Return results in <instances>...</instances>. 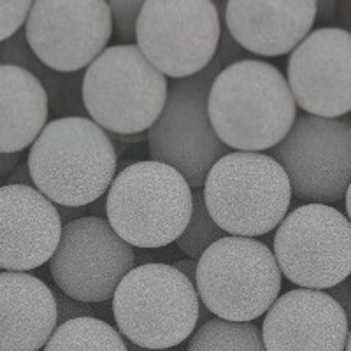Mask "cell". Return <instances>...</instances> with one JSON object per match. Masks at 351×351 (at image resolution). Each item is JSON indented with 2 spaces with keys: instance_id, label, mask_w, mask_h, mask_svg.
Instances as JSON below:
<instances>
[{
  "instance_id": "4",
  "label": "cell",
  "mask_w": 351,
  "mask_h": 351,
  "mask_svg": "<svg viewBox=\"0 0 351 351\" xmlns=\"http://www.w3.org/2000/svg\"><path fill=\"white\" fill-rule=\"evenodd\" d=\"M112 318L128 343L171 350L190 339L200 318L195 285L169 263H141L112 295Z\"/></svg>"
},
{
  "instance_id": "6",
  "label": "cell",
  "mask_w": 351,
  "mask_h": 351,
  "mask_svg": "<svg viewBox=\"0 0 351 351\" xmlns=\"http://www.w3.org/2000/svg\"><path fill=\"white\" fill-rule=\"evenodd\" d=\"M283 274L267 244L225 236L197 260L199 300L219 319L250 324L280 297Z\"/></svg>"
},
{
  "instance_id": "33",
  "label": "cell",
  "mask_w": 351,
  "mask_h": 351,
  "mask_svg": "<svg viewBox=\"0 0 351 351\" xmlns=\"http://www.w3.org/2000/svg\"><path fill=\"white\" fill-rule=\"evenodd\" d=\"M344 204H346V218L350 219L351 223V183L346 190V195H344Z\"/></svg>"
},
{
  "instance_id": "22",
  "label": "cell",
  "mask_w": 351,
  "mask_h": 351,
  "mask_svg": "<svg viewBox=\"0 0 351 351\" xmlns=\"http://www.w3.org/2000/svg\"><path fill=\"white\" fill-rule=\"evenodd\" d=\"M186 351H265V346L256 325L213 318L193 332Z\"/></svg>"
},
{
  "instance_id": "8",
  "label": "cell",
  "mask_w": 351,
  "mask_h": 351,
  "mask_svg": "<svg viewBox=\"0 0 351 351\" xmlns=\"http://www.w3.org/2000/svg\"><path fill=\"white\" fill-rule=\"evenodd\" d=\"M219 71L221 65L215 58L197 76L171 84L164 111L146 134L152 160L171 165L195 190L202 188L213 165L230 153L213 130L208 114L209 88Z\"/></svg>"
},
{
  "instance_id": "19",
  "label": "cell",
  "mask_w": 351,
  "mask_h": 351,
  "mask_svg": "<svg viewBox=\"0 0 351 351\" xmlns=\"http://www.w3.org/2000/svg\"><path fill=\"white\" fill-rule=\"evenodd\" d=\"M46 90L34 74L0 65V153H21L48 125Z\"/></svg>"
},
{
  "instance_id": "14",
  "label": "cell",
  "mask_w": 351,
  "mask_h": 351,
  "mask_svg": "<svg viewBox=\"0 0 351 351\" xmlns=\"http://www.w3.org/2000/svg\"><path fill=\"white\" fill-rule=\"evenodd\" d=\"M287 81L295 104L309 116L335 120L351 112V32L313 30L288 56Z\"/></svg>"
},
{
  "instance_id": "12",
  "label": "cell",
  "mask_w": 351,
  "mask_h": 351,
  "mask_svg": "<svg viewBox=\"0 0 351 351\" xmlns=\"http://www.w3.org/2000/svg\"><path fill=\"white\" fill-rule=\"evenodd\" d=\"M136 267V247L125 243L102 216H84L62 228L49 272L62 293L84 304L112 299Z\"/></svg>"
},
{
  "instance_id": "27",
  "label": "cell",
  "mask_w": 351,
  "mask_h": 351,
  "mask_svg": "<svg viewBox=\"0 0 351 351\" xmlns=\"http://www.w3.org/2000/svg\"><path fill=\"white\" fill-rule=\"evenodd\" d=\"M215 58L219 62L221 69H225L228 65L237 64V62L250 60V53L241 48L239 44L232 39L230 34L227 32V28L221 27V37H219L218 51H216Z\"/></svg>"
},
{
  "instance_id": "21",
  "label": "cell",
  "mask_w": 351,
  "mask_h": 351,
  "mask_svg": "<svg viewBox=\"0 0 351 351\" xmlns=\"http://www.w3.org/2000/svg\"><path fill=\"white\" fill-rule=\"evenodd\" d=\"M44 351H128L127 343L114 327L100 318L83 316L60 324Z\"/></svg>"
},
{
  "instance_id": "26",
  "label": "cell",
  "mask_w": 351,
  "mask_h": 351,
  "mask_svg": "<svg viewBox=\"0 0 351 351\" xmlns=\"http://www.w3.org/2000/svg\"><path fill=\"white\" fill-rule=\"evenodd\" d=\"M53 295L56 300V311H58V325L65 324V322H71V319L83 318V316H93L97 318V315H100V309H95L93 304H84L80 300H74L71 297H67L65 293H62L60 290H53Z\"/></svg>"
},
{
  "instance_id": "15",
  "label": "cell",
  "mask_w": 351,
  "mask_h": 351,
  "mask_svg": "<svg viewBox=\"0 0 351 351\" xmlns=\"http://www.w3.org/2000/svg\"><path fill=\"white\" fill-rule=\"evenodd\" d=\"M350 325L327 291L295 288L280 295L265 313V351H344Z\"/></svg>"
},
{
  "instance_id": "7",
  "label": "cell",
  "mask_w": 351,
  "mask_h": 351,
  "mask_svg": "<svg viewBox=\"0 0 351 351\" xmlns=\"http://www.w3.org/2000/svg\"><path fill=\"white\" fill-rule=\"evenodd\" d=\"M169 83L136 44L106 49L84 71L83 104L102 130L139 136L153 127L167 100Z\"/></svg>"
},
{
  "instance_id": "3",
  "label": "cell",
  "mask_w": 351,
  "mask_h": 351,
  "mask_svg": "<svg viewBox=\"0 0 351 351\" xmlns=\"http://www.w3.org/2000/svg\"><path fill=\"white\" fill-rule=\"evenodd\" d=\"M192 209L188 181L171 165L155 160L134 162L118 172L106 197L108 223L125 243L141 250L176 243Z\"/></svg>"
},
{
  "instance_id": "2",
  "label": "cell",
  "mask_w": 351,
  "mask_h": 351,
  "mask_svg": "<svg viewBox=\"0 0 351 351\" xmlns=\"http://www.w3.org/2000/svg\"><path fill=\"white\" fill-rule=\"evenodd\" d=\"M34 188L55 206L86 208L104 199L118 169L108 132L90 118L49 121L27 158Z\"/></svg>"
},
{
  "instance_id": "28",
  "label": "cell",
  "mask_w": 351,
  "mask_h": 351,
  "mask_svg": "<svg viewBox=\"0 0 351 351\" xmlns=\"http://www.w3.org/2000/svg\"><path fill=\"white\" fill-rule=\"evenodd\" d=\"M327 293L335 300V302L339 304L344 316H346L348 319V325L351 327V281L350 280L341 281L339 285H335V287H332L330 290H327Z\"/></svg>"
},
{
  "instance_id": "25",
  "label": "cell",
  "mask_w": 351,
  "mask_h": 351,
  "mask_svg": "<svg viewBox=\"0 0 351 351\" xmlns=\"http://www.w3.org/2000/svg\"><path fill=\"white\" fill-rule=\"evenodd\" d=\"M30 9H32L30 0L0 2V44L20 32L21 27L27 23Z\"/></svg>"
},
{
  "instance_id": "35",
  "label": "cell",
  "mask_w": 351,
  "mask_h": 351,
  "mask_svg": "<svg viewBox=\"0 0 351 351\" xmlns=\"http://www.w3.org/2000/svg\"><path fill=\"white\" fill-rule=\"evenodd\" d=\"M344 351H351V327H350V332H348V339H346V348H344Z\"/></svg>"
},
{
  "instance_id": "30",
  "label": "cell",
  "mask_w": 351,
  "mask_h": 351,
  "mask_svg": "<svg viewBox=\"0 0 351 351\" xmlns=\"http://www.w3.org/2000/svg\"><path fill=\"white\" fill-rule=\"evenodd\" d=\"M337 16V2L335 0H319L316 2V18L322 21H332Z\"/></svg>"
},
{
  "instance_id": "23",
  "label": "cell",
  "mask_w": 351,
  "mask_h": 351,
  "mask_svg": "<svg viewBox=\"0 0 351 351\" xmlns=\"http://www.w3.org/2000/svg\"><path fill=\"white\" fill-rule=\"evenodd\" d=\"M225 232L215 223V219L208 213L206 202H204L202 190L193 192V209L190 221H188L184 232L178 237L176 244L181 252L192 260H199L206 250L216 241L223 239Z\"/></svg>"
},
{
  "instance_id": "36",
  "label": "cell",
  "mask_w": 351,
  "mask_h": 351,
  "mask_svg": "<svg viewBox=\"0 0 351 351\" xmlns=\"http://www.w3.org/2000/svg\"><path fill=\"white\" fill-rule=\"evenodd\" d=\"M350 281H351V280H350Z\"/></svg>"
},
{
  "instance_id": "13",
  "label": "cell",
  "mask_w": 351,
  "mask_h": 351,
  "mask_svg": "<svg viewBox=\"0 0 351 351\" xmlns=\"http://www.w3.org/2000/svg\"><path fill=\"white\" fill-rule=\"evenodd\" d=\"M111 36V9L104 0H37L25 23V39L37 60L62 74L90 67Z\"/></svg>"
},
{
  "instance_id": "29",
  "label": "cell",
  "mask_w": 351,
  "mask_h": 351,
  "mask_svg": "<svg viewBox=\"0 0 351 351\" xmlns=\"http://www.w3.org/2000/svg\"><path fill=\"white\" fill-rule=\"evenodd\" d=\"M20 153H0V180L9 178L12 171L20 165Z\"/></svg>"
},
{
  "instance_id": "31",
  "label": "cell",
  "mask_w": 351,
  "mask_h": 351,
  "mask_svg": "<svg viewBox=\"0 0 351 351\" xmlns=\"http://www.w3.org/2000/svg\"><path fill=\"white\" fill-rule=\"evenodd\" d=\"M8 184H23V186H34L27 162H23V164L20 162V165H18V167L12 171V174L8 178Z\"/></svg>"
},
{
  "instance_id": "1",
  "label": "cell",
  "mask_w": 351,
  "mask_h": 351,
  "mask_svg": "<svg viewBox=\"0 0 351 351\" xmlns=\"http://www.w3.org/2000/svg\"><path fill=\"white\" fill-rule=\"evenodd\" d=\"M208 114L227 148L262 153L288 136L297 120V104L280 69L250 58L216 74L209 88Z\"/></svg>"
},
{
  "instance_id": "9",
  "label": "cell",
  "mask_w": 351,
  "mask_h": 351,
  "mask_svg": "<svg viewBox=\"0 0 351 351\" xmlns=\"http://www.w3.org/2000/svg\"><path fill=\"white\" fill-rule=\"evenodd\" d=\"M221 14L211 0H148L137 21V48L160 74L188 80L211 65Z\"/></svg>"
},
{
  "instance_id": "17",
  "label": "cell",
  "mask_w": 351,
  "mask_h": 351,
  "mask_svg": "<svg viewBox=\"0 0 351 351\" xmlns=\"http://www.w3.org/2000/svg\"><path fill=\"white\" fill-rule=\"evenodd\" d=\"M225 28L247 53L283 56L311 34L315 0H230L225 4Z\"/></svg>"
},
{
  "instance_id": "16",
  "label": "cell",
  "mask_w": 351,
  "mask_h": 351,
  "mask_svg": "<svg viewBox=\"0 0 351 351\" xmlns=\"http://www.w3.org/2000/svg\"><path fill=\"white\" fill-rule=\"evenodd\" d=\"M58 209L34 186H0V269L28 272L49 262L60 244Z\"/></svg>"
},
{
  "instance_id": "18",
  "label": "cell",
  "mask_w": 351,
  "mask_h": 351,
  "mask_svg": "<svg viewBox=\"0 0 351 351\" xmlns=\"http://www.w3.org/2000/svg\"><path fill=\"white\" fill-rule=\"evenodd\" d=\"M56 327L48 285L28 272H0V351H39Z\"/></svg>"
},
{
  "instance_id": "10",
  "label": "cell",
  "mask_w": 351,
  "mask_h": 351,
  "mask_svg": "<svg viewBox=\"0 0 351 351\" xmlns=\"http://www.w3.org/2000/svg\"><path fill=\"white\" fill-rule=\"evenodd\" d=\"M274 258L290 283L330 290L351 276V223L339 209L302 204L276 228Z\"/></svg>"
},
{
  "instance_id": "5",
  "label": "cell",
  "mask_w": 351,
  "mask_h": 351,
  "mask_svg": "<svg viewBox=\"0 0 351 351\" xmlns=\"http://www.w3.org/2000/svg\"><path fill=\"white\" fill-rule=\"evenodd\" d=\"M202 197L225 234L258 237L280 227L293 195L287 172L272 156L230 152L208 172Z\"/></svg>"
},
{
  "instance_id": "32",
  "label": "cell",
  "mask_w": 351,
  "mask_h": 351,
  "mask_svg": "<svg viewBox=\"0 0 351 351\" xmlns=\"http://www.w3.org/2000/svg\"><path fill=\"white\" fill-rule=\"evenodd\" d=\"M172 267L178 269L181 274H184L188 280L195 285V274H197V260L186 258V260H178V262L172 263Z\"/></svg>"
},
{
  "instance_id": "34",
  "label": "cell",
  "mask_w": 351,
  "mask_h": 351,
  "mask_svg": "<svg viewBox=\"0 0 351 351\" xmlns=\"http://www.w3.org/2000/svg\"><path fill=\"white\" fill-rule=\"evenodd\" d=\"M125 343H127L128 351H155V350H146V348H139V346H136V344L128 343V341H125ZM162 351H167V350H162Z\"/></svg>"
},
{
  "instance_id": "11",
  "label": "cell",
  "mask_w": 351,
  "mask_h": 351,
  "mask_svg": "<svg viewBox=\"0 0 351 351\" xmlns=\"http://www.w3.org/2000/svg\"><path fill=\"white\" fill-rule=\"evenodd\" d=\"M269 156L287 172L295 199L325 206L339 202L351 183V118L297 116Z\"/></svg>"
},
{
  "instance_id": "24",
  "label": "cell",
  "mask_w": 351,
  "mask_h": 351,
  "mask_svg": "<svg viewBox=\"0 0 351 351\" xmlns=\"http://www.w3.org/2000/svg\"><path fill=\"white\" fill-rule=\"evenodd\" d=\"M143 0H112L108 2L111 9L112 32L125 43H132L137 37V21H139Z\"/></svg>"
},
{
  "instance_id": "20",
  "label": "cell",
  "mask_w": 351,
  "mask_h": 351,
  "mask_svg": "<svg viewBox=\"0 0 351 351\" xmlns=\"http://www.w3.org/2000/svg\"><path fill=\"white\" fill-rule=\"evenodd\" d=\"M0 65H16L37 77L46 90L48 104L53 114L58 118H86L83 104V76L84 72L62 74L40 64L28 48L25 32L0 44Z\"/></svg>"
}]
</instances>
